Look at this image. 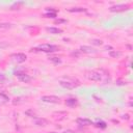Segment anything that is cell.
<instances>
[{
    "mask_svg": "<svg viewBox=\"0 0 133 133\" xmlns=\"http://www.w3.org/2000/svg\"><path fill=\"white\" fill-rule=\"evenodd\" d=\"M44 17H46V18H55L56 17V13H50V12H47L45 15H44Z\"/></svg>",
    "mask_w": 133,
    "mask_h": 133,
    "instance_id": "cell-17",
    "label": "cell"
},
{
    "mask_svg": "<svg viewBox=\"0 0 133 133\" xmlns=\"http://www.w3.org/2000/svg\"><path fill=\"white\" fill-rule=\"evenodd\" d=\"M46 30L51 34H61L62 33V29L56 28V27H47Z\"/></svg>",
    "mask_w": 133,
    "mask_h": 133,
    "instance_id": "cell-10",
    "label": "cell"
},
{
    "mask_svg": "<svg viewBox=\"0 0 133 133\" xmlns=\"http://www.w3.org/2000/svg\"><path fill=\"white\" fill-rule=\"evenodd\" d=\"M37 50L41 52H46V53H52V52H57L59 51V47L56 45H51V44H42L36 47L34 49H31V51Z\"/></svg>",
    "mask_w": 133,
    "mask_h": 133,
    "instance_id": "cell-1",
    "label": "cell"
},
{
    "mask_svg": "<svg viewBox=\"0 0 133 133\" xmlns=\"http://www.w3.org/2000/svg\"><path fill=\"white\" fill-rule=\"evenodd\" d=\"M79 52L80 51H78V52H72L71 55H72V56H79Z\"/></svg>",
    "mask_w": 133,
    "mask_h": 133,
    "instance_id": "cell-24",
    "label": "cell"
},
{
    "mask_svg": "<svg viewBox=\"0 0 133 133\" xmlns=\"http://www.w3.org/2000/svg\"><path fill=\"white\" fill-rule=\"evenodd\" d=\"M65 133H75V132L72 130H67V131H65Z\"/></svg>",
    "mask_w": 133,
    "mask_h": 133,
    "instance_id": "cell-25",
    "label": "cell"
},
{
    "mask_svg": "<svg viewBox=\"0 0 133 133\" xmlns=\"http://www.w3.org/2000/svg\"><path fill=\"white\" fill-rule=\"evenodd\" d=\"M49 60H50V61H52L54 65H58V64H60V62H61V59H60V57H56V56L49 57Z\"/></svg>",
    "mask_w": 133,
    "mask_h": 133,
    "instance_id": "cell-15",
    "label": "cell"
},
{
    "mask_svg": "<svg viewBox=\"0 0 133 133\" xmlns=\"http://www.w3.org/2000/svg\"><path fill=\"white\" fill-rule=\"evenodd\" d=\"M59 84L67 89H73L79 85V82L75 83V80H60Z\"/></svg>",
    "mask_w": 133,
    "mask_h": 133,
    "instance_id": "cell-2",
    "label": "cell"
},
{
    "mask_svg": "<svg viewBox=\"0 0 133 133\" xmlns=\"http://www.w3.org/2000/svg\"><path fill=\"white\" fill-rule=\"evenodd\" d=\"M86 9L85 8H81V6H77V8H72V9H70L69 12H71V13H82V12H85Z\"/></svg>",
    "mask_w": 133,
    "mask_h": 133,
    "instance_id": "cell-13",
    "label": "cell"
},
{
    "mask_svg": "<svg viewBox=\"0 0 133 133\" xmlns=\"http://www.w3.org/2000/svg\"><path fill=\"white\" fill-rule=\"evenodd\" d=\"M22 4V2H18V3H14L12 6H11V10H15V8H17V10H18V8H19V5H21Z\"/></svg>",
    "mask_w": 133,
    "mask_h": 133,
    "instance_id": "cell-21",
    "label": "cell"
},
{
    "mask_svg": "<svg viewBox=\"0 0 133 133\" xmlns=\"http://www.w3.org/2000/svg\"><path fill=\"white\" fill-rule=\"evenodd\" d=\"M4 81H5V76L2 73H0V83H3Z\"/></svg>",
    "mask_w": 133,
    "mask_h": 133,
    "instance_id": "cell-23",
    "label": "cell"
},
{
    "mask_svg": "<svg viewBox=\"0 0 133 133\" xmlns=\"http://www.w3.org/2000/svg\"><path fill=\"white\" fill-rule=\"evenodd\" d=\"M34 124L39 127H45V126L48 125V121L45 120V118H38V120L34 121Z\"/></svg>",
    "mask_w": 133,
    "mask_h": 133,
    "instance_id": "cell-12",
    "label": "cell"
},
{
    "mask_svg": "<svg viewBox=\"0 0 133 133\" xmlns=\"http://www.w3.org/2000/svg\"><path fill=\"white\" fill-rule=\"evenodd\" d=\"M92 44L93 45H96V46H101V45H103V41L102 40H97V39H95V40H92Z\"/></svg>",
    "mask_w": 133,
    "mask_h": 133,
    "instance_id": "cell-16",
    "label": "cell"
},
{
    "mask_svg": "<svg viewBox=\"0 0 133 133\" xmlns=\"http://www.w3.org/2000/svg\"><path fill=\"white\" fill-rule=\"evenodd\" d=\"M42 101L46 103H59L60 99L56 96H43Z\"/></svg>",
    "mask_w": 133,
    "mask_h": 133,
    "instance_id": "cell-4",
    "label": "cell"
},
{
    "mask_svg": "<svg viewBox=\"0 0 133 133\" xmlns=\"http://www.w3.org/2000/svg\"><path fill=\"white\" fill-rule=\"evenodd\" d=\"M77 124L80 126H92L93 122L88 120V118H77Z\"/></svg>",
    "mask_w": 133,
    "mask_h": 133,
    "instance_id": "cell-9",
    "label": "cell"
},
{
    "mask_svg": "<svg viewBox=\"0 0 133 133\" xmlns=\"http://www.w3.org/2000/svg\"><path fill=\"white\" fill-rule=\"evenodd\" d=\"M27 115H29L30 117H34V115H36V114H34V112H33V111H31V110H28V111H26V112H25Z\"/></svg>",
    "mask_w": 133,
    "mask_h": 133,
    "instance_id": "cell-22",
    "label": "cell"
},
{
    "mask_svg": "<svg viewBox=\"0 0 133 133\" xmlns=\"http://www.w3.org/2000/svg\"><path fill=\"white\" fill-rule=\"evenodd\" d=\"M130 9V5L128 4H115L113 6H111L109 9L111 12H124Z\"/></svg>",
    "mask_w": 133,
    "mask_h": 133,
    "instance_id": "cell-3",
    "label": "cell"
},
{
    "mask_svg": "<svg viewBox=\"0 0 133 133\" xmlns=\"http://www.w3.org/2000/svg\"><path fill=\"white\" fill-rule=\"evenodd\" d=\"M50 133H55V132H50Z\"/></svg>",
    "mask_w": 133,
    "mask_h": 133,
    "instance_id": "cell-27",
    "label": "cell"
},
{
    "mask_svg": "<svg viewBox=\"0 0 133 133\" xmlns=\"http://www.w3.org/2000/svg\"><path fill=\"white\" fill-rule=\"evenodd\" d=\"M97 127H100L102 129H105V128H106V123H104V122H98L97 123Z\"/></svg>",
    "mask_w": 133,
    "mask_h": 133,
    "instance_id": "cell-18",
    "label": "cell"
},
{
    "mask_svg": "<svg viewBox=\"0 0 133 133\" xmlns=\"http://www.w3.org/2000/svg\"><path fill=\"white\" fill-rule=\"evenodd\" d=\"M67 22H68V21L65 20V19H57V20L54 21L55 24H61V23H67Z\"/></svg>",
    "mask_w": 133,
    "mask_h": 133,
    "instance_id": "cell-20",
    "label": "cell"
},
{
    "mask_svg": "<svg viewBox=\"0 0 133 133\" xmlns=\"http://www.w3.org/2000/svg\"><path fill=\"white\" fill-rule=\"evenodd\" d=\"M13 60L18 62V64H21V62H24L27 59V56L24 53H17V54H14L12 56Z\"/></svg>",
    "mask_w": 133,
    "mask_h": 133,
    "instance_id": "cell-7",
    "label": "cell"
},
{
    "mask_svg": "<svg viewBox=\"0 0 133 133\" xmlns=\"http://www.w3.org/2000/svg\"><path fill=\"white\" fill-rule=\"evenodd\" d=\"M109 55H110L111 57L116 58V57H118V56H121L122 53H121L120 51H116V50H111V51L109 52Z\"/></svg>",
    "mask_w": 133,
    "mask_h": 133,
    "instance_id": "cell-14",
    "label": "cell"
},
{
    "mask_svg": "<svg viewBox=\"0 0 133 133\" xmlns=\"http://www.w3.org/2000/svg\"><path fill=\"white\" fill-rule=\"evenodd\" d=\"M16 76L18 77V79L21 81V82H24V83H28L31 81V77L29 75H27L25 73H21V72H18L16 73Z\"/></svg>",
    "mask_w": 133,
    "mask_h": 133,
    "instance_id": "cell-5",
    "label": "cell"
},
{
    "mask_svg": "<svg viewBox=\"0 0 133 133\" xmlns=\"http://www.w3.org/2000/svg\"><path fill=\"white\" fill-rule=\"evenodd\" d=\"M6 46H9V44H6V45H1V44H0V49L3 48V47H6Z\"/></svg>",
    "mask_w": 133,
    "mask_h": 133,
    "instance_id": "cell-26",
    "label": "cell"
},
{
    "mask_svg": "<svg viewBox=\"0 0 133 133\" xmlns=\"http://www.w3.org/2000/svg\"><path fill=\"white\" fill-rule=\"evenodd\" d=\"M66 104L69 107H75L77 105V99L76 98H69L66 100Z\"/></svg>",
    "mask_w": 133,
    "mask_h": 133,
    "instance_id": "cell-11",
    "label": "cell"
},
{
    "mask_svg": "<svg viewBox=\"0 0 133 133\" xmlns=\"http://www.w3.org/2000/svg\"><path fill=\"white\" fill-rule=\"evenodd\" d=\"M12 24L10 23H0V28H10Z\"/></svg>",
    "mask_w": 133,
    "mask_h": 133,
    "instance_id": "cell-19",
    "label": "cell"
},
{
    "mask_svg": "<svg viewBox=\"0 0 133 133\" xmlns=\"http://www.w3.org/2000/svg\"><path fill=\"white\" fill-rule=\"evenodd\" d=\"M80 52H83V53H87V54H90V53H96L97 50L96 49H94L93 47H90V46H81L80 47Z\"/></svg>",
    "mask_w": 133,
    "mask_h": 133,
    "instance_id": "cell-8",
    "label": "cell"
},
{
    "mask_svg": "<svg viewBox=\"0 0 133 133\" xmlns=\"http://www.w3.org/2000/svg\"><path fill=\"white\" fill-rule=\"evenodd\" d=\"M87 77H88V79L89 80H92V81H101L102 79V77H101V74L99 72H96V71H92V72H89L87 74Z\"/></svg>",
    "mask_w": 133,
    "mask_h": 133,
    "instance_id": "cell-6",
    "label": "cell"
}]
</instances>
